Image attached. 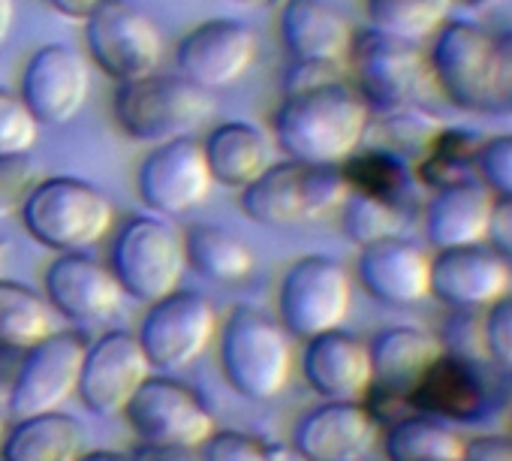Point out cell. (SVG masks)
<instances>
[{"label":"cell","instance_id":"5b68a950","mask_svg":"<svg viewBox=\"0 0 512 461\" xmlns=\"http://www.w3.org/2000/svg\"><path fill=\"white\" fill-rule=\"evenodd\" d=\"M220 365L229 386L247 401H275L293 374L290 332L260 308H235L220 335Z\"/></svg>","mask_w":512,"mask_h":461},{"label":"cell","instance_id":"60d3db41","mask_svg":"<svg viewBox=\"0 0 512 461\" xmlns=\"http://www.w3.org/2000/svg\"><path fill=\"white\" fill-rule=\"evenodd\" d=\"M443 353L476 362V359H488L485 356V338H482V317L476 311H461L455 308V314L446 320L443 335L437 338Z\"/></svg>","mask_w":512,"mask_h":461},{"label":"cell","instance_id":"6da1fadb","mask_svg":"<svg viewBox=\"0 0 512 461\" xmlns=\"http://www.w3.org/2000/svg\"><path fill=\"white\" fill-rule=\"evenodd\" d=\"M371 109L359 91L344 82H323L287 91L272 118L275 145L299 163L341 166L368 139Z\"/></svg>","mask_w":512,"mask_h":461},{"label":"cell","instance_id":"836d02e7","mask_svg":"<svg viewBox=\"0 0 512 461\" xmlns=\"http://www.w3.org/2000/svg\"><path fill=\"white\" fill-rule=\"evenodd\" d=\"M455 10V0H365L368 25L398 40L431 37Z\"/></svg>","mask_w":512,"mask_h":461},{"label":"cell","instance_id":"2e32d148","mask_svg":"<svg viewBox=\"0 0 512 461\" xmlns=\"http://www.w3.org/2000/svg\"><path fill=\"white\" fill-rule=\"evenodd\" d=\"M151 377V362L133 332L115 329L88 344L76 395L97 416H118Z\"/></svg>","mask_w":512,"mask_h":461},{"label":"cell","instance_id":"9a60e30c","mask_svg":"<svg viewBox=\"0 0 512 461\" xmlns=\"http://www.w3.org/2000/svg\"><path fill=\"white\" fill-rule=\"evenodd\" d=\"M260 52V40L241 19H208L196 25L175 49L178 73L202 91L238 85Z\"/></svg>","mask_w":512,"mask_h":461},{"label":"cell","instance_id":"7a4b0ae2","mask_svg":"<svg viewBox=\"0 0 512 461\" xmlns=\"http://www.w3.org/2000/svg\"><path fill=\"white\" fill-rule=\"evenodd\" d=\"M350 187L341 166L281 160L269 163L247 187H241V211L260 226L290 229L326 217L344 205Z\"/></svg>","mask_w":512,"mask_h":461},{"label":"cell","instance_id":"7402d4cb","mask_svg":"<svg viewBox=\"0 0 512 461\" xmlns=\"http://www.w3.org/2000/svg\"><path fill=\"white\" fill-rule=\"evenodd\" d=\"M290 61L344 67L353 46V25L332 0H284L278 19Z\"/></svg>","mask_w":512,"mask_h":461},{"label":"cell","instance_id":"f5cc1de1","mask_svg":"<svg viewBox=\"0 0 512 461\" xmlns=\"http://www.w3.org/2000/svg\"><path fill=\"white\" fill-rule=\"evenodd\" d=\"M0 269H4V245H0Z\"/></svg>","mask_w":512,"mask_h":461},{"label":"cell","instance_id":"f546056e","mask_svg":"<svg viewBox=\"0 0 512 461\" xmlns=\"http://www.w3.org/2000/svg\"><path fill=\"white\" fill-rule=\"evenodd\" d=\"M344 181L353 193L374 196L380 202H389L404 211V205L413 196L416 172L410 160L398 157L395 151L386 148H359L341 163Z\"/></svg>","mask_w":512,"mask_h":461},{"label":"cell","instance_id":"d4e9b609","mask_svg":"<svg viewBox=\"0 0 512 461\" xmlns=\"http://www.w3.org/2000/svg\"><path fill=\"white\" fill-rule=\"evenodd\" d=\"M371 386L386 395L407 398L431 362L443 353L440 341L416 326H389L368 341ZM371 392V389H368Z\"/></svg>","mask_w":512,"mask_h":461},{"label":"cell","instance_id":"db71d44e","mask_svg":"<svg viewBox=\"0 0 512 461\" xmlns=\"http://www.w3.org/2000/svg\"><path fill=\"white\" fill-rule=\"evenodd\" d=\"M0 437H4V413H0Z\"/></svg>","mask_w":512,"mask_h":461},{"label":"cell","instance_id":"ffe728a7","mask_svg":"<svg viewBox=\"0 0 512 461\" xmlns=\"http://www.w3.org/2000/svg\"><path fill=\"white\" fill-rule=\"evenodd\" d=\"M124 296L112 269L82 251L61 254L46 269V299L73 323L109 320L124 305Z\"/></svg>","mask_w":512,"mask_h":461},{"label":"cell","instance_id":"e575fe53","mask_svg":"<svg viewBox=\"0 0 512 461\" xmlns=\"http://www.w3.org/2000/svg\"><path fill=\"white\" fill-rule=\"evenodd\" d=\"M368 130H374L377 148L395 151L404 160H419L422 151L431 145V139L443 130V121L434 112H428L422 103H413V106L371 115Z\"/></svg>","mask_w":512,"mask_h":461},{"label":"cell","instance_id":"e0dca14e","mask_svg":"<svg viewBox=\"0 0 512 461\" xmlns=\"http://www.w3.org/2000/svg\"><path fill=\"white\" fill-rule=\"evenodd\" d=\"M91 94V67L67 43H49L37 49L19 82V97L40 124L73 121Z\"/></svg>","mask_w":512,"mask_h":461},{"label":"cell","instance_id":"ac0fdd59","mask_svg":"<svg viewBox=\"0 0 512 461\" xmlns=\"http://www.w3.org/2000/svg\"><path fill=\"white\" fill-rule=\"evenodd\" d=\"M512 269L494 248H443L431 257V296L449 308L485 311L509 293Z\"/></svg>","mask_w":512,"mask_h":461},{"label":"cell","instance_id":"bcb514c9","mask_svg":"<svg viewBox=\"0 0 512 461\" xmlns=\"http://www.w3.org/2000/svg\"><path fill=\"white\" fill-rule=\"evenodd\" d=\"M46 4L70 22H88L103 0H46Z\"/></svg>","mask_w":512,"mask_h":461},{"label":"cell","instance_id":"603a6c76","mask_svg":"<svg viewBox=\"0 0 512 461\" xmlns=\"http://www.w3.org/2000/svg\"><path fill=\"white\" fill-rule=\"evenodd\" d=\"M302 374L326 401H356L371 389L368 344L344 329L314 335L302 353Z\"/></svg>","mask_w":512,"mask_h":461},{"label":"cell","instance_id":"83f0119b","mask_svg":"<svg viewBox=\"0 0 512 461\" xmlns=\"http://www.w3.org/2000/svg\"><path fill=\"white\" fill-rule=\"evenodd\" d=\"M82 452L85 428L61 410L16 419L0 437V461H76Z\"/></svg>","mask_w":512,"mask_h":461},{"label":"cell","instance_id":"f35d334b","mask_svg":"<svg viewBox=\"0 0 512 461\" xmlns=\"http://www.w3.org/2000/svg\"><path fill=\"white\" fill-rule=\"evenodd\" d=\"M476 178L494 196H509L512 199V133L491 136V139L479 142Z\"/></svg>","mask_w":512,"mask_h":461},{"label":"cell","instance_id":"4316f807","mask_svg":"<svg viewBox=\"0 0 512 461\" xmlns=\"http://www.w3.org/2000/svg\"><path fill=\"white\" fill-rule=\"evenodd\" d=\"M202 151L211 178L223 187L241 190L269 166L272 139L250 121H223L205 136Z\"/></svg>","mask_w":512,"mask_h":461},{"label":"cell","instance_id":"7bdbcfd3","mask_svg":"<svg viewBox=\"0 0 512 461\" xmlns=\"http://www.w3.org/2000/svg\"><path fill=\"white\" fill-rule=\"evenodd\" d=\"M497 40V85H494V109L512 112V31L494 34Z\"/></svg>","mask_w":512,"mask_h":461},{"label":"cell","instance_id":"b9f144b4","mask_svg":"<svg viewBox=\"0 0 512 461\" xmlns=\"http://www.w3.org/2000/svg\"><path fill=\"white\" fill-rule=\"evenodd\" d=\"M202 449V461H272L260 440L241 431H214Z\"/></svg>","mask_w":512,"mask_h":461},{"label":"cell","instance_id":"52a82bcc","mask_svg":"<svg viewBox=\"0 0 512 461\" xmlns=\"http://www.w3.org/2000/svg\"><path fill=\"white\" fill-rule=\"evenodd\" d=\"M109 269L130 299L151 305L178 290V281L187 269L184 239L163 217H127L112 239Z\"/></svg>","mask_w":512,"mask_h":461},{"label":"cell","instance_id":"484cf974","mask_svg":"<svg viewBox=\"0 0 512 461\" xmlns=\"http://www.w3.org/2000/svg\"><path fill=\"white\" fill-rule=\"evenodd\" d=\"M404 401L434 419L473 422L482 416L488 398L473 362L440 353Z\"/></svg>","mask_w":512,"mask_h":461},{"label":"cell","instance_id":"5bb4252c","mask_svg":"<svg viewBox=\"0 0 512 461\" xmlns=\"http://www.w3.org/2000/svg\"><path fill=\"white\" fill-rule=\"evenodd\" d=\"M85 350V335L73 329L52 332L25 350V359L10 386V413L16 419H28L37 413L61 410L79 389Z\"/></svg>","mask_w":512,"mask_h":461},{"label":"cell","instance_id":"cb8c5ba5","mask_svg":"<svg viewBox=\"0 0 512 461\" xmlns=\"http://www.w3.org/2000/svg\"><path fill=\"white\" fill-rule=\"evenodd\" d=\"M494 193L476 178H461L431 190L425 202V239L434 251L485 242Z\"/></svg>","mask_w":512,"mask_h":461},{"label":"cell","instance_id":"ab89813d","mask_svg":"<svg viewBox=\"0 0 512 461\" xmlns=\"http://www.w3.org/2000/svg\"><path fill=\"white\" fill-rule=\"evenodd\" d=\"M482 338H485V356L503 371H512V293L500 296L485 308Z\"/></svg>","mask_w":512,"mask_h":461},{"label":"cell","instance_id":"f6af8a7d","mask_svg":"<svg viewBox=\"0 0 512 461\" xmlns=\"http://www.w3.org/2000/svg\"><path fill=\"white\" fill-rule=\"evenodd\" d=\"M461 461H512V440L497 434H482L464 440Z\"/></svg>","mask_w":512,"mask_h":461},{"label":"cell","instance_id":"4dcf8cb0","mask_svg":"<svg viewBox=\"0 0 512 461\" xmlns=\"http://www.w3.org/2000/svg\"><path fill=\"white\" fill-rule=\"evenodd\" d=\"M52 305L37 290L0 278V347L4 350H31L52 329Z\"/></svg>","mask_w":512,"mask_h":461},{"label":"cell","instance_id":"3957f363","mask_svg":"<svg viewBox=\"0 0 512 461\" xmlns=\"http://www.w3.org/2000/svg\"><path fill=\"white\" fill-rule=\"evenodd\" d=\"M211 112V91H202L181 73H148L142 79L118 82L112 94L115 124L124 136L142 145L193 136Z\"/></svg>","mask_w":512,"mask_h":461},{"label":"cell","instance_id":"4fadbf2b","mask_svg":"<svg viewBox=\"0 0 512 461\" xmlns=\"http://www.w3.org/2000/svg\"><path fill=\"white\" fill-rule=\"evenodd\" d=\"M211 172L202 142L196 136H178L154 145L136 172V190L148 211L160 217H181L199 208L211 193Z\"/></svg>","mask_w":512,"mask_h":461},{"label":"cell","instance_id":"f1b7e54d","mask_svg":"<svg viewBox=\"0 0 512 461\" xmlns=\"http://www.w3.org/2000/svg\"><path fill=\"white\" fill-rule=\"evenodd\" d=\"M181 239H184L187 266L214 284H238L253 269L250 248L223 226L193 223V226H187V233Z\"/></svg>","mask_w":512,"mask_h":461},{"label":"cell","instance_id":"7dc6e473","mask_svg":"<svg viewBox=\"0 0 512 461\" xmlns=\"http://www.w3.org/2000/svg\"><path fill=\"white\" fill-rule=\"evenodd\" d=\"M193 449H166V446H145L133 461H193Z\"/></svg>","mask_w":512,"mask_h":461},{"label":"cell","instance_id":"8fae6325","mask_svg":"<svg viewBox=\"0 0 512 461\" xmlns=\"http://www.w3.org/2000/svg\"><path fill=\"white\" fill-rule=\"evenodd\" d=\"M217 335V311L196 290H172L169 296L148 305L139 344L157 371L190 368Z\"/></svg>","mask_w":512,"mask_h":461},{"label":"cell","instance_id":"ba28073f","mask_svg":"<svg viewBox=\"0 0 512 461\" xmlns=\"http://www.w3.org/2000/svg\"><path fill=\"white\" fill-rule=\"evenodd\" d=\"M347 67L353 73V88L368 103L371 115L419 103L431 82L428 58L416 43L398 40L371 25L353 34Z\"/></svg>","mask_w":512,"mask_h":461},{"label":"cell","instance_id":"f907efd6","mask_svg":"<svg viewBox=\"0 0 512 461\" xmlns=\"http://www.w3.org/2000/svg\"><path fill=\"white\" fill-rule=\"evenodd\" d=\"M500 4H506V0H455V7L473 10V13H488V10H494Z\"/></svg>","mask_w":512,"mask_h":461},{"label":"cell","instance_id":"7c38bea8","mask_svg":"<svg viewBox=\"0 0 512 461\" xmlns=\"http://www.w3.org/2000/svg\"><path fill=\"white\" fill-rule=\"evenodd\" d=\"M124 419L145 446L199 449L214 434L205 401L172 377H148L124 407Z\"/></svg>","mask_w":512,"mask_h":461},{"label":"cell","instance_id":"816d5d0a","mask_svg":"<svg viewBox=\"0 0 512 461\" xmlns=\"http://www.w3.org/2000/svg\"><path fill=\"white\" fill-rule=\"evenodd\" d=\"M232 4H241V7H269L272 0H232Z\"/></svg>","mask_w":512,"mask_h":461},{"label":"cell","instance_id":"8992f818","mask_svg":"<svg viewBox=\"0 0 512 461\" xmlns=\"http://www.w3.org/2000/svg\"><path fill=\"white\" fill-rule=\"evenodd\" d=\"M428 73L440 94L461 112H491L497 85L494 31L473 19H446L431 34Z\"/></svg>","mask_w":512,"mask_h":461},{"label":"cell","instance_id":"681fc988","mask_svg":"<svg viewBox=\"0 0 512 461\" xmlns=\"http://www.w3.org/2000/svg\"><path fill=\"white\" fill-rule=\"evenodd\" d=\"M76 461H133L124 452H112V449H100V452H82Z\"/></svg>","mask_w":512,"mask_h":461},{"label":"cell","instance_id":"d6a6232c","mask_svg":"<svg viewBox=\"0 0 512 461\" xmlns=\"http://www.w3.org/2000/svg\"><path fill=\"white\" fill-rule=\"evenodd\" d=\"M476 151H479V139L470 130L443 124V130L431 139V145L422 151V157L413 166L416 181L437 190L452 181L470 178L476 175Z\"/></svg>","mask_w":512,"mask_h":461},{"label":"cell","instance_id":"c3c4849f","mask_svg":"<svg viewBox=\"0 0 512 461\" xmlns=\"http://www.w3.org/2000/svg\"><path fill=\"white\" fill-rule=\"evenodd\" d=\"M16 25V0H0V46L7 43Z\"/></svg>","mask_w":512,"mask_h":461},{"label":"cell","instance_id":"30bf717a","mask_svg":"<svg viewBox=\"0 0 512 461\" xmlns=\"http://www.w3.org/2000/svg\"><path fill=\"white\" fill-rule=\"evenodd\" d=\"M353 305L350 272L332 257H302L296 260L278 287V317L281 326L308 341L314 335L341 329Z\"/></svg>","mask_w":512,"mask_h":461},{"label":"cell","instance_id":"277c9868","mask_svg":"<svg viewBox=\"0 0 512 461\" xmlns=\"http://www.w3.org/2000/svg\"><path fill=\"white\" fill-rule=\"evenodd\" d=\"M22 223L43 248L76 254L109 236L115 208L100 187L73 175H49L28 193Z\"/></svg>","mask_w":512,"mask_h":461},{"label":"cell","instance_id":"8d00e7d4","mask_svg":"<svg viewBox=\"0 0 512 461\" xmlns=\"http://www.w3.org/2000/svg\"><path fill=\"white\" fill-rule=\"evenodd\" d=\"M40 121L25 100L0 88V154H28L37 145Z\"/></svg>","mask_w":512,"mask_h":461},{"label":"cell","instance_id":"d6986e66","mask_svg":"<svg viewBox=\"0 0 512 461\" xmlns=\"http://www.w3.org/2000/svg\"><path fill=\"white\" fill-rule=\"evenodd\" d=\"M356 275L365 293L389 308H413L431 296V254L404 236L365 245Z\"/></svg>","mask_w":512,"mask_h":461},{"label":"cell","instance_id":"1f68e13d","mask_svg":"<svg viewBox=\"0 0 512 461\" xmlns=\"http://www.w3.org/2000/svg\"><path fill=\"white\" fill-rule=\"evenodd\" d=\"M383 449L389 461H461L464 440L446 422L416 413L389 428Z\"/></svg>","mask_w":512,"mask_h":461},{"label":"cell","instance_id":"44dd1931","mask_svg":"<svg viewBox=\"0 0 512 461\" xmlns=\"http://www.w3.org/2000/svg\"><path fill=\"white\" fill-rule=\"evenodd\" d=\"M374 443L377 416L359 401H326L308 410L293 431V449L305 461H362Z\"/></svg>","mask_w":512,"mask_h":461},{"label":"cell","instance_id":"d590c367","mask_svg":"<svg viewBox=\"0 0 512 461\" xmlns=\"http://www.w3.org/2000/svg\"><path fill=\"white\" fill-rule=\"evenodd\" d=\"M341 211V229L344 236L365 248V245H374L380 239H389V236H401V226H404V211L389 205V202H380L374 196H365V193H353L344 199V205L338 208Z\"/></svg>","mask_w":512,"mask_h":461},{"label":"cell","instance_id":"74e56055","mask_svg":"<svg viewBox=\"0 0 512 461\" xmlns=\"http://www.w3.org/2000/svg\"><path fill=\"white\" fill-rule=\"evenodd\" d=\"M40 178V166L31 154H0V217L22 211Z\"/></svg>","mask_w":512,"mask_h":461},{"label":"cell","instance_id":"9c48e42d","mask_svg":"<svg viewBox=\"0 0 512 461\" xmlns=\"http://www.w3.org/2000/svg\"><path fill=\"white\" fill-rule=\"evenodd\" d=\"M85 46L88 58L112 82L157 73L163 61L160 28L133 0H103L85 22Z\"/></svg>","mask_w":512,"mask_h":461},{"label":"cell","instance_id":"ee69618b","mask_svg":"<svg viewBox=\"0 0 512 461\" xmlns=\"http://www.w3.org/2000/svg\"><path fill=\"white\" fill-rule=\"evenodd\" d=\"M485 239L503 260H512V199L509 196H494Z\"/></svg>","mask_w":512,"mask_h":461}]
</instances>
